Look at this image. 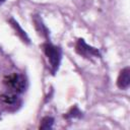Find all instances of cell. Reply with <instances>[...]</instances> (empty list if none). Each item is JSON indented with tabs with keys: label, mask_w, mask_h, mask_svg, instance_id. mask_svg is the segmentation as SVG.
Listing matches in <instances>:
<instances>
[{
	"label": "cell",
	"mask_w": 130,
	"mask_h": 130,
	"mask_svg": "<svg viewBox=\"0 0 130 130\" xmlns=\"http://www.w3.org/2000/svg\"><path fill=\"white\" fill-rule=\"evenodd\" d=\"M4 83L12 92H15V93L23 92L26 86L25 78L18 73H13L6 76L4 78Z\"/></svg>",
	"instance_id": "6da1fadb"
},
{
	"label": "cell",
	"mask_w": 130,
	"mask_h": 130,
	"mask_svg": "<svg viewBox=\"0 0 130 130\" xmlns=\"http://www.w3.org/2000/svg\"><path fill=\"white\" fill-rule=\"evenodd\" d=\"M43 49H44V52H45L46 56L48 57V59L50 61L53 72H56L59 68L60 61H61V56H62L61 49L52 45V44H49V43L43 45Z\"/></svg>",
	"instance_id": "7a4b0ae2"
},
{
	"label": "cell",
	"mask_w": 130,
	"mask_h": 130,
	"mask_svg": "<svg viewBox=\"0 0 130 130\" xmlns=\"http://www.w3.org/2000/svg\"><path fill=\"white\" fill-rule=\"evenodd\" d=\"M76 52L79 55H82L84 57H90V56L98 57V56H100L99 51L95 48L88 46L84 42V40H82V39H79L77 41V44H76Z\"/></svg>",
	"instance_id": "3957f363"
},
{
	"label": "cell",
	"mask_w": 130,
	"mask_h": 130,
	"mask_svg": "<svg viewBox=\"0 0 130 130\" xmlns=\"http://www.w3.org/2000/svg\"><path fill=\"white\" fill-rule=\"evenodd\" d=\"M130 84V69L129 67H125L121 70L118 79H117V85L119 88L126 89Z\"/></svg>",
	"instance_id": "277c9868"
},
{
	"label": "cell",
	"mask_w": 130,
	"mask_h": 130,
	"mask_svg": "<svg viewBox=\"0 0 130 130\" xmlns=\"http://www.w3.org/2000/svg\"><path fill=\"white\" fill-rule=\"evenodd\" d=\"M17 100H18L17 93L12 92V91L7 92V93H3V94L0 95V102L4 106H6V107H8V106H14L17 103Z\"/></svg>",
	"instance_id": "5b68a950"
},
{
	"label": "cell",
	"mask_w": 130,
	"mask_h": 130,
	"mask_svg": "<svg viewBox=\"0 0 130 130\" xmlns=\"http://www.w3.org/2000/svg\"><path fill=\"white\" fill-rule=\"evenodd\" d=\"M34 22H35V25H36V28L38 29V31L40 32V35H42L43 37L45 38H49V30L48 28L46 27V25L43 23L42 19L38 16V15H35L34 17Z\"/></svg>",
	"instance_id": "8992f818"
},
{
	"label": "cell",
	"mask_w": 130,
	"mask_h": 130,
	"mask_svg": "<svg viewBox=\"0 0 130 130\" xmlns=\"http://www.w3.org/2000/svg\"><path fill=\"white\" fill-rule=\"evenodd\" d=\"M10 23H11V25L14 27V29H15V31L17 32V35L24 41V42H26V43H28L29 42V39H28V37H27V35L25 34V31L20 27V25L18 24V22L16 21V20H14L13 18H11L10 19Z\"/></svg>",
	"instance_id": "52a82bcc"
},
{
	"label": "cell",
	"mask_w": 130,
	"mask_h": 130,
	"mask_svg": "<svg viewBox=\"0 0 130 130\" xmlns=\"http://www.w3.org/2000/svg\"><path fill=\"white\" fill-rule=\"evenodd\" d=\"M54 123V119L52 117H44L41 121V125H40V129H51Z\"/></svg>",
	"instance_id": "ba28073f"
},
{
	"label": "cell",
	"mask_w": 130,
	"mask_h": 130,
	"mask_svg": "<svg viewBox=\"0 0 130 130\" xmlns=\"http://www.w3.org/2000/svg\"><path fill=\"white\" fill-rule=\"evenodd\" d=\"M81 112L78 110V108L77 107H74V108H72L71 109V111L66 115V117L67 118H79V117H81Z\"/></svg>",
	"instance_id": "9c48e42d"
},
{
	"label": "cell",
	"mask_w": 130,
	"mask_h": 130,
	"mask_svg": "<svg viewBox=\"0 0 130 130\" xmlns=\"http://www.w3.org/2000/svg\"><path fill=\"white\" fill-rule=\"evenodd\" d=\"M4 1H5V0H0V4H2V3L4 2Z\"/></svg>",
	"instance_id": "30bf717a"
}]
</instances>
